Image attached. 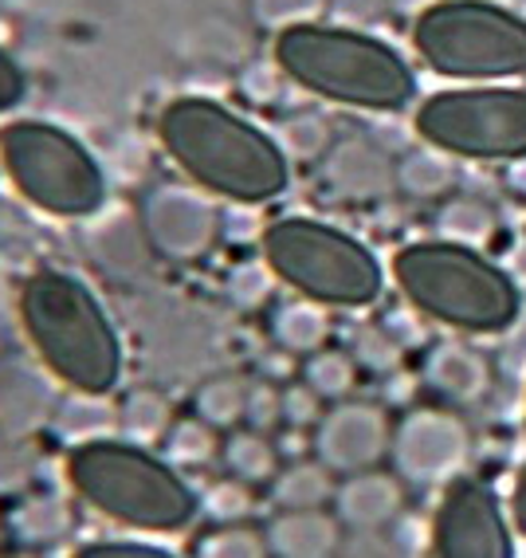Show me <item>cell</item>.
<instances>
[{"instance_id":"obj_9","label":"cell","mask_w":526,"mask_h":558,"mask_svg":"<svg viewBox=\"0 0 526 558\" xmlns=\"http://www.w3.org/2000/svg\"><path fill=\"white\" fill-rule=\"evenodd\" d=\"M417 134L444 154L472 161L526 158V87H456L428 95Z\"/></svg>"},{"instance_id":"obj_8","label":"cell","mask_w":526,"mask_h":558,"mask_svg":"<svg viewBox=\"0 0 526 558\" xmlns=\"http://www.w3.org/2000/svg\"><path fill=\"white\" fill-rule=\"evenodd\" d=\"M0 161L16 193L51 217H90L107 201V173L99 158L56 122L21 119L4 126Z\"/></svg>"},{"instance_id":"obj_22","label":"cell","mask_w":526,"mask_h":558,"mask_svg":"<svg viewBox=\"0 0 526 558\" xmlns=\"http://www.w3.org/2000/svg\"><path fill=\"white\" fill-rule=\"evenodd\" d=\"M268 535L252 527H224L217 535L200 538L197 558H268Z\"/></svg>"},{"instance_id":"obj_26","label":"cell","mask_w":526,"mask_h":558,"mask_svg":"<svg viewBox=\"0 0 526 558\" xmlns=\"http://www.w3.org/2000/svg\"><path fill=\"white\" fill-rule=\"evenodd\" d=\"M334 558H413L405 543L389 538L386 531H354L350 543L338 547Z\"/></svg>"},{"instance_id":"obj_18","label":"cell","mask_w":526,"mask_h":558,"mask_svg":"<svg viewBox=\"0 0 526 558\" xmlns=\"http://www.w3.org/2000/svg\"><path fill=\"white\" fill-rule=\"evenodd\" d=\"M248 413V386L232 378H212L197 389V417L209 421L212 429H232Z\"/></svg>"},{"instance_id":"obj_14","label":"cell","mask_w":526,"mask_h":558,"mask_svg":"<svg viewBox=\"0 0 526 558\" xmlns=\"http://www.w3.org/2000/svg\"><path fill=\"white\" fill-rule=\"evenodd\" d=\"M401 484L381 472H354V476L334 492L338 519L354 531H386L401 515Z\"/></svg>"},{"instance_id":"obj_20","label":"cell","mask_w":526,"mask_h":558,"mask_svg":"<svg viewBox=\"0 0 526 558\" xmlns=\"http://www.w3.org/2000/svg\"><path fill=\"white\" fill-rule=\"evenodd\" d=\"M169 464H205L217 452V433L209 421H173L169 433L161 437Z\"/></svg>"},{"instance_id":"obj_23","label":"cell","mask_w":526,"mask_h":558,"mask_svg":"<svg viewBox=\"0 0 526 558\" xmlns=\"http://www.w3.org/2000/svg\"><path fill=\"white\" fill-rule=\"evenodd\" d=\"M276 335L291 350H315L322 342V335H327V323H322V315L310 303H291V307L279 311Z\"/></svg>"},{"instance_id":"obj_10","label":"cell","mask_w":526,"mask_h":558,"mask_svg":"<svg viewBox=\"0 0 526 558\" xmlns=\"http://www.w3.org/2000/svg\"><path fill=\"white\" fill-rule=\"evenodd\" d=\"M437 558H511L496 492L479 480H456L437 515Z\"/></svg>"},{"instance_id":"obj_6","label":"cell","mask_w":526,"mask_h":558,"mask_svg":"<svg viewBox=\"0 0 526 558\" xmlns=\"http://www.w3.org/2000/svg\"><path fill=\"white\" fill-rule=\"evenodd\" d=\"M264 259L283 283L322 307H366L381 295L378 256L358 236L315 217H283L264 232Z\"/></svg>"},{"instance_id":"obj_19","label":"cell","mask_w":526,"mask_h":558,"mask_svg":"<svg viewBox=\"0 0 526 558\" xmlns=\"http://www.w3.org/2000/svg\"><path fill=\"white\" fill-rule=\"evenodd\" d=\"M71 527V511L60 499H28L21 511H12V531L24 543H51Z\"/></svg>"},{"instance_id":"obj_30","label":"cell","mask_w":526,"mask_h":558,"mask_svg":"<svg viewBox=\"0 0 526 558\" xmlns=\"http://www.w3.org/2000/svg\"><path fill=\"white\" fill-rule=\"evenodd\" d=\"M75 558H178L161 547H146V543H95L83 547Z\"/></svg>"},{"instance_id":"obj_17","label":"cell","mask_w":526,"mask_h":558,"mask_svg":"<svg viewBox=\"0 0 526 558\" xmlns=\"http://www.w3.org/2000/svg\"><path fill=\"white\" fill-rule=\"evenodd\" d=\"M271 496H276L279 508H322V504L334 496L330 469L322 460H318V464H291L288 472L276 476Z\"/></svg>"},{"instance_id":"obj_11","label":"cell","mask_w":526,"mask_h":558,"mask_svg":"<svg viewBox=\"0 0 526 558\" xmlns=\"http://www.w3.org/2000/svg\"><path fill=\"white\" fill-rule=\"evenodd\" d=\"M318 460L330 472H366L381 460V452L389 449V425L378 409L369 405H342L334 413L318 421L315 437Z\"/></svg>"},{"instance_id":"obj_1","label":"cell","mask_w":526,"mask_h":558,"mask_svg":"<svg viewBox=\"0 0 526 558\" xmlns=\"http://www.w3.org/2000/svg\"><path fill=\"white\" fill-rule=\"evenodd\" d=\"M158 142L193 185L236 205H268L291 181L279 142L217 99H173L158 114Z\"/></svg>"},{"instance_id":"obj_16","label":"cell","mask_w":526,"mask_h":558,"mask_svg":"<svg viewBox=\"0 0 526 558\" xmlns=\"http://www.w3.org/2000/svg\"><path fill=\"white\" fill-rule=\"evenodd\" d=\"M224 464H229L232 480H244V484H264V480L279 476V452L259 429L232 433L224 440Z\"/></svg>"},{"instance_id":"obj_4","label":"cell","mask_w":526,"mask_h":558,"mask_svg":"<svg viewBox=\"0 0 526 558\" xmlns=\"http://www.w3.org/2000/svg\"><path fill=\"white\" fill-rule=\"evenodd\" d=\"M393 276L413 307L448 327L496 335L518 319V288L499 264L460 240H420L397 252Z\"/></svg>"},{"instance_id":"obj_15","label":"cell","mask_w":526,"mask_h":558,"mask_svg":"<svg viewBox=\"0 0 526 558\" xmlns=\"http://www.w3.org/2000/svg\"><path fill=\"white\" fill-rule=\"evenodd\" d=\"M149 232L158 240V248L169 256H200L212 240V213L205 205H181L169 197V205L149 213Z\"/></svg>"},{"instance_id":"obj_13","label":"cell","mask_w":526,"mask_h":558,"mask_svg":"<svg viewBox=\"0 0 526 558\" xmlns=\"http://www.w3.org/2000/svg\"><path fill=\"white\" fill-rule=\"evenodd\" d=\"M342 547V519L322 508H283L268 527L276 558H334Z\"/></svg>"},{"instance_id":"obj_27","label":"cell","mask_w":526,"mask_h":558,"mask_svg":"<svg viewBox=\"0 0 526 558\" xmlns=\"http://www.w3.org/2000/svg\"><path fill=\"white\" fill-rule=\"evenodd\" d=\"M24 95H28V75L12 51L0 48V114H12L24 102Z\"/></svg>"},{"instance_id":"obj_31","label":"cell","mask_w":526,"mask_h":558,"mask_svg":"<svg viewBox=\"0 0 526 558\" xmlns=\"http://www.w3.org/2000/svg\"><path fill=\"white\" fill-rule=\"evenodd\" d=\"M515 523L526 531V472L518 476V488H515Z\"/></svg>"},{"instance_id":"obj_7","label":"cell","mask_w":526,"mask_h":558,"mask_svg":"<svg viewBox=\"0 0 526 558\" xmlns=\"http://www.w3.org/2000/svg\"><path fill=\"white\" fill-rule=\"evenodd\" d=\"M413 48L444 80L526 75V21L491 0H440L413 24Z\"/></svg>"},{"instance_id":"obj_5","label":"cell","mask_w":526,"mask_h":558,"mask_svg":"<svg viewBox=\"0 0 526 558\" xmlns=\"http://www.w3.org/2000/svg\"><path fill=\"white\" fill-rule=\"evenodd\" d=\"M71 484L102 515L142 531H178L197 515V492L142 445L83 440L68 460Z\"/></svg>"},{"instance_id":"obj_28","label":"cell","mask_w":526,"mask_h":558,"mask_svg":"<svg viewBox=\"0 0 526 558\" xmlns=\"http://www.w3.org/2000/svg\"><path fill=\"white\" fill-rule=\"evenodd\" d=\"M248 425L252 429H271L279 417H283V393H276L271 386H256V389H248Z\"/></svg>"},{"instance_id":"obj_24","label":"cell","mask_w":526,"mask_h":558,"mask_svg":"<svg viewBox=\"0 0 526 558\" xmlns=\"http://www.w3.org/2000/svg\"><path fill=\"white\" fill-rule=\"evenodd\" d=\"M307 386L315 389L318 398H342L350 386H354V366H350L346 354H315L307 366Z\"/></svg>"},{"instance_id":"obj_29","label":"cell","mask_w":526,"mask_h":558,"mask_svg":"<svg viewBox=\"0 0 526 558\" xmlns=\"http://www.w3.org/2000/svg\"><path fill=\"white\" fill-rule=\"evenodd\" d=\"M283 421H291L295 429L315 425L318 421V393L310 386H295L283 393Z\"/></svg>"},{"instance_id":"obj_21","label":"cell","mask_w":526,"mask_h":558,"mask_svg":"<svg viewBox=\"0 0 526 558\" xmlns=\"http://www.w3.org/2000/svg\"><path fill=\"white\" fill-rule=\"evenodd\" d=\"M169 405L158 398V393H149V389H142V393H134V398L126 401V409H122V429H126L130 440H161L169 433Z\"/></svg>"},{"instance_id":"obj_25","label":"cell","mask_w":526,"mask_h":558,"mask_svg":"<svg viewBox=\"0 0 526 558\" xmlns=\"http://www.w3.org/2000/svg\"><path fill=\"white\" fill-rule=\"evenodd\" d=\"M200 504H205V515L220 519V523H232V519H240L252 508L248 492H244V480H220V484H212V488L205 492Z\"/></svg>"},{"instance_id":"obj_2","label":"cell","mask_w":526,"mask_h":558,"mask_svg":"<svg viewBox=\"0 0 526 558\" xmlns=\"http://www.w3.org/2000/svg\"><path fill=\"white\" fill-rule=\"evenodd\" d=\"M276 63L291 83L358 110H405L417 75L393 44L338 24H291L279 32Z\"/></svg>"},{"instance_id":"obj_3","label":"cell","mask_w":526,"mask_h":558,"mask_svg":"<svg viewBox=\"0 0 526 558\" xmlns=\"http://www.w3.org/2000/svg\"><path fill=\"white\" fill-rule=\"evenodd\" d=\"M21 319L44 366L83 398H102L122 374V342L99 295L79 276L44 268L24 283Z\"/></svg>"},{"instance_id":"obj_12","label":"cell","mask_w":526,"mask_h":558,"mask_svg":"<svg viewBox=\"0 0 526 558\" xmlns=\"http://www.w3.org/2000/svg\"><path fill=\"white\" fill-rule=\"evenodd\" d=\"M397 472H405L417 484L456 476L464 464V433L440 417H413L393 440Z\"/></svg>"}]
</instances>
